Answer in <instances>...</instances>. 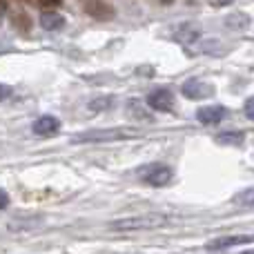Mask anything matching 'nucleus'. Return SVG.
Listing matches in <instances>:
<instances>
[{
  "mask_svg": "<svg viewBox=\"0 0 254 254\" xmlns=\"http://www.w3.org/2000/svg\"><path fill=\"white\" fill-rule=\"evenodd\" d=\"M172 221V216L158 214V212H149V214H138V216H125V219H116L110 223L112 230H149V228H163Z\"/></svg>",
  "mask_w": 254,
  "mask_h": 254,
  "instance_id": "obj_1",
  "label": "nucleus"
},
{
  "mask_svg": "<svg viewBox=\"0 0 254 254\" xmlns=\"http://www.w3.org/2000/svg\"><path fill=\"white\" fill-rule=\"evenodd\" d=\"M134 129L125 127H114V129H98V131H85L74 138V143H98V140H116V138H134Z\"/></svg>",
  "mask_w": 254,
  "mask_h": 254,
  "instance_id": "obj_2",
  "label": "nucleus"
},
{
  "mask_svg": "<svg viewBox=\"0 0 254 254\" xmlns=\"http://www.w3.org/2000/svg\"><path fill=\"white\" fill-rule=\"evenodd\" d=\"M138 176L149 185H167L172 181V170L167 165H149V167H140Z\"/></svg>",
  "mask_w": 254,
  "mask_h": 254,
  "instance_id": "obj_3",
  "label": "nucleus"
},
{
  "mask_svg": "<svg viewBox=\"0 0 254 254\" xmlns=\"http://www.w3.org/2000/svg\"><path fill=\"white\" fill-rule=\"evenodd\" d=\"M147 105L156 112H170L172 107H174V94H172L167 87L154 89V92L147 96Z\"/></svg>",
  "mask_w": 254,
  "mask_h": 254,
  "instance_id": "obj_4",
  "label": "nucleus"
},
{
  "mask_svg": "<svg viewBox=\"0 0 254 254\" xmlns=\"http://www.w3.org/2000/svg\"><path fill=\"white\" fill-rule=\"evenodd\" d=\"M181 92H183V96L192 98V101H198V98L212 96V94H214V87L207 85V83H203V80L192 78V80H185L183 87H181Z\"/></svg>",
  "mask_w": 254,
  "mask_h": 254,
  "instance_id": "obj_5",
  "label": "nucleus"
},
{
  "mask_svg": "<svg viewBox=\"0 0 254 254\" xmlns=\"http://www.w3.org/2000/svg\"><path fill=\"white\" fill-rule=\"evenodd\" d=\"M85 11L96 20H112L114 18V7L105 0H85Z\"/></svg>",
  "mask_w": 254,
  "mask_h": 254,
  "instance_id": "obj_6",
  "label": "nucleus"
},
{
  "mask_svg": "<svg viewBox=\"0 0 254 254\" xmlns=\"http://www.w3.org/2000/svg\"><path fill=\"white\" fill-rule=\"evenodd\" d=\"M198 36H201V29H198V25H194V22H183V25H179L174 31H172V38L181 45L196 43Z\"/></svg>",
  "mask_w": 254,
  "mask_h": 254,
  "instance_id": "obj_7",
  "label": "nucleus"
},
{
  "mask_svg": "<svg viewBox=\"0 0 254 254\" xmlns=\"http://www.w3.org/2000/svg\"><path fill=\"white\" fill-rule=\"evenodd\" d=\"M225 116H228V110H225L223 105H207L196 112L198 123H203V125H216V123H221Z\"/></svg>",
  "mask_w": 254,
  "mask_h": 254,
  "instance_id": "obj_8",
  "label": "nucleus"
},
{
  "mask_svg": "<svg viewBox=\"0 0 254 254\" xmlns=\"http://www.w3.org/2000/svg\"><path fill=\"white\" fill-rule=\"evenodd\" d=\"M31 129H34L36 136H52L61 129V123H58L56 116H40V119L34 121Z\"/></svg>",
  "mask_w": 254,
  "mask_h": 254,
  "instance_id": "obj_9",
  "label": "nucleus"
},
{
  "mask_svg": "<svg viewBox=\"0 0 254 254\" xmlns=\"http://www.w3.org/2000/svg\"><path fill=\"white\" fill-rule=\"evenodd\" d=\"M254 237H223L216 241L207 243V250H225V248H234L239 243H252Z\"/></svg>",
  "mask_w": 254,
  "mask_h": 254,
  "instance_id": "obj_10",
  "label": "nucleus"
},
{
  "mask_svg": "<svg viewBox=\"0 0 254 254\" xmlns=\"http://www.w3.org/2000/svg\"><path fill=\"white\" fill-rule=\"evenodd\" d=\"M40 25H43V29H47V31H56L65 25V18H63L58 11H43L40 13Z\"/></svg>",
  "mask_w": 254,
  "mask_h": 254,
  "instance_id": "obj_11",
  "label": "nucleus"
},
{
  "mask_svg": "<svg viewBox=\"0 0 254 254\" xmlns=\"http://www.w3.org/2000/svg\"><path fill=\"white\" fill-rule=\"evenodd\" d=\"M11 25L16 27L18 31H29L31 29V18H29V13H25V11H11Z\"/></svg>",
  "mask_w": 254,
  "mask_h": 254,
  "instance_id": "obj_12",
  "label": "nucleus"
},
{
  "mask_svg": "<svg viewBox=\"0 0 254 254\" xmlns=\"http://www.w3.org/2000/svg\"><path fill=\"white\" fill-rule=\"evenodd\" d=\"M225 25H228L230 29H246V27L250 25V18H248L246 13H232V16L225 18Z\"/></svg>",
  "mask_w": 254,
  "mask_h": 254,
  "instance_id": "obj_13",
  "label": "nucleus"
},
{
  "mask_svg": "<svg viewBox=\"0 0 254 254\" xmlns=\"http://www.w3.org/2000/svg\"><path fill=\"white\" fill-rule=\"evenodd\" d=\"M216 143H223V145H239L243 143V134L241 131H225V134H219L216 136Z\"/></svg>",
  "mask_w": 254,
  "mask_h": 254,
  "instance_id": "obj_14",
  "label": "nucleus"
},
{
  "mask_svg": "<svg viewBox=\"0 0 254 254\" xmlns=\"http://www.w3.org/2000/svg\"><path fill=\"white\" fill-rule=\"evenodd\" d=\"M234 203H241V205H254V190H243L241 194L234 196Z\"/></svg>",
  "mask_w": 254,
  "mask_h": 254,
  "instance_id": "obj_15",
  "label": "nucleus"
},
{
  "mask_svg": "<svg viewBox=\"0 0 254 254\" xmlns=\"http://www.w3.org/2000/svg\"><path fill=\"white\" fill-rule=\"evenodd\" d=\"M112 103H114V98H96V101L89 103V110H92V112L107 110V107H112Z\"/></svg>",
  "mask_w": 254,
  "mask_h": 254,
  "instance_id": "obj_16",
  "label": "nucleus"
},
{
  "mask_svg": "<svg viewBox=\"0 0 254 254\" xmlns=\"http://www.w3.org/2000/svg\"><path fill=\"white\" fill-rule=\"evenodd\" d=\"M127 114H138L140 116V119H145V121H149V116L147 114H145V112L143 110H140V105H138V103H136V101H129V105H127Z\"/></svg>",
  "mask_w": 254,
  "mask_h": 254,
  "instance_id": "obj_17",
  "label": "nucleus"
},
{
  "mask_svg": "<svg viewBox=\"0 0 254 254\" xmlns=\"http://www.w3.org/2000/svg\"><path fill=\"white\" fill-rule=\"evenodd\" d=\"M38 4L45 11H54L56 7H61V0H38Z\"/></svg>",
  "mask_w": 254,
  "mask_h": 254,
  "instance_id": "obj_18",
  "label": "nucleus"
},
{
  "mask_svg": "<svg viewBox=\"0 0 254 254\" xmlns=\"http://www.w3.org/2000/svg\"><path fill=\"white\" fill-rule=\"evenodd\" d=\"M246 116H248V119H252V121H254V96H252V98H248V101H246Z\"/></svg>",
  "mask_w": 254,
  "mask_h": 254,
  "instance_id": "obj_19",
  "label": "nucleus"
},
{
  "mask_svg": "<svg viewBox=\"0 0 254 254\" xmlns=\"http://www.w3.org/2000/svg\"><path fill=\"white\" fill-rule=\"evenodd\" d=\"M9 96H11V87H9V85H2V83H0V101H7Z\"/></svg>",
  "mask_w": 254,
  "mask_h": 254,
  "instance_id": "obj_20",
  "label": "nucleus"
},
{
  "mask_svg": "<svg viewBox=\"0 0 254 254\" xmlns=\"http://www.w3.org/2000/svg\"><path fill=\"white\" fill-rule=\"evenodd\" d=\"M7 205H9V194L4 190H0V210H4Z\"/></svg>",
  "mask_w": 254,
  "mask_h": 254,
  "instance_id": "obj_21",
  "label": "nucleus"
},
{
  "mask_svg": "<svg viewBox=\"0 0 254 254\" xmlns=\"http://www.w3.org/2000/svg\"><path fill=\"white\" fill-rule=\"evenodd\" d=\"M207 2H210L212 7H225V4L234 2V0H207Z\"/></svg>",
  "mask_w": 254,
  "mask_h": 254,
  "instance_id": "obj_22",
  "label": "nucleus"
},
{
  "mask_svg": "<svg viewBox=\"0 0 254 254\" xmlns=\"http://www.w3.org/2000/svg\"><path fill=\"white\" fill-rule=\"evenodd\" d=\"M161 2H165V4H167V2H172V0H161Z\"/></svg>",
  "mask_w": 254,
  "mask_h": 254,
  "instance_id": "obj_23",
  "label": "nucleus"
},
{
  "mask_svg": "<svg viewBox=\"0 0 254 254\" xmlns=\"http://www.w3.org/2000/svg\"><path fill=\"white\" fill-rule=\"evenodd\" d=\"M4 7V2H2V0H0V9H2Z\"/></svg>",
  "mask_w": 254,
  "mask_h": 254,
  "instance_id": "obj_24",
  "label": "nucleus"
},
{
  "mask_svg": "<svg viewBox=\"0 0 254 254\" xmlns=\"http://www.w3.org/2000/svg\"><path fill=\"white\" fill-rule=\"evenodd\" d=\"M243 254H254V250H250V252H243Z\"/></svg>",
  "mask_w": 254,
  "mask_h": 254,
  "instance_id": "obj_25",
  "label": "nucleus"
},
{
  "mask_svg": "<svg viewBox=\"0 0 254 254\" xmlns=\"http://www.w3.org/2000/svg\"><path fill=\"white\" fill-rule=\"evenodd\" d=\"M20 2H29V0H20Z\"/></svg>",
  "mask_w": 254,
  "mask_h": 254,
  "instance_id": "obj_26",
  "label": "nucleus"
}]
</instances>
